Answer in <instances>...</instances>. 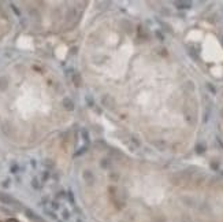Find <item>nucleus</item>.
Here are the masks:
<instances>
[{
  "label": "nucleus",
  "instance_id": "nucleus-1",
  "mask_svg": "<svg viewBox=\"0 0 223 222\" xmlns=\"http://www.w3.org/2000/svg\"><path fill=\"white\" fill-rule=\"evenodd\" d=\"M0 200L4 202L6 204H15V203H17V202H15L12 197L7 196V195H1V194H0Z\"/></svg>",
  "mask_w": 223,
  "mask_h": 222
},
{
  "label": "nucleus",
  "instance_id": "nucleus-2",
  "mask_svg": "<svg viewBox=\"0 0 223 222\" xmlns=\"http://www.w3.org/2000/svg\"><path fill=\"white\" fill-rule=\"evenodd\" d=\"M26 214H28V217H29V218H32L33 221H36V222H43V219L40 218V217H37V215H36L32 211V210H26Z\"/></svg>",
  "mask_w": 223,
  "mask_h": 222
},
{
  "label": "nucleus",
  "instance_id": "nucleus-3",
  "mask_svg": "<svg viewBox=\"0 0 223 222\" xmlns=\"http://www.w3.org/2000/svg\"><path fill=\"white\" fill-rule=\"evenodd\" d=\"M63 104H64V107L67 108V110H73V108H74V106H73V102L69 100V99H64Z\"/></svg>",
  "mask_w": 223,
  "mask_h": 222
}]
</instances>
